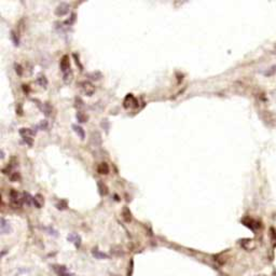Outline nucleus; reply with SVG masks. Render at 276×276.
<instances>
[{
    "mask_svg": "<svg viewBox=\"0 0 276 276\" xmlns=\"http://www.w3.org/2000/svg\"><path fill=\"white\" fill-rule=\"evenodd\" d=\"M90 77H91L92 80H99V79L101 78V72H96V73L93 72V73L90 75Z\"/></svg>",
    "mask_w": 276,
    "mask_h": 276,
    "instance_id": "nucleus-24",
    "label": "nucleus"
},
{
    "mask_svg": "<svg viewBox=\"0 0 276 276\" xmlns=\"http://www.w3.org/2000/svg\"><path fill=\"white\" fill-rule=\"evenodd\" d=\"M69 10H70V6L66 2H62L61 5L57 6V8L55 9V14L57 16H64L68 13Z\"/></svg>",
    "mask_w": 276,
    "mask_h": 276,
    "instance_id": "nucleus-5",
    "label": "nucleus"
},
{
    "mask_svg": "<svg viewBox=\"0 0 276 276\" xmlns=\"http://www.w3.org/2000/svg\"><path fill=\"white\" fill-rule=\"evenodd\" d=\"M22 200H23V203L27 204V205H30V204L32 203L34 197H31V196L29 195V193H27V192H24V193L22 194Z\"/></svg>",
    "mask_w": 276,
    "mask_h": 276,
    "instance_id": "nucleus-20",
    "label": "nucleus"
},
{
    "mask_svg": "<svg viewBox=\"0 0 276 276\" xmlns=\"http://www.w3.org/2000/svg\"><path fill=\"white\" fill-rule=\"evenodd\" d=\"M61 70L63 71V73L67 72L68 70H70V63H69V56L68 55H64V56L61 58Z\"/></svg>",
    "mask_w": 276,
    "mask_h": 276,
    "instance_id": "nucleus-6",
    "label": "nucleus"
},
{
    "mask_svg": "<svg viewBox=\"0 0 276 276\" xmlns=\"http://www.w3.org/2000/svg\"><path fill=\"white\" fill-rule=\"evenodd\" d=\"M92 255L95 257V259H99V260H103V259H108V258H109V256H108L107 253L101 252V251H99L98 249H96V248H94L93 250H92Z\"/></svg>",
    "mask_w": 276,
    "mask_h": 276,
    "instance_id": "nucleus-11",
    "label": "nucleus"
},
{
    "mask_svg": "<svg viewBox=\"0 0 276 276\" xmlns=\"http://www.w3.org/2000/svg\"><path fill=\"white\" fill-rule=\"evenodd\" d=\"M90 144L95 148H99L101 146V135L99 132H92L90 137Z\"/></svg>",
    "mask_w": 276,
    "mask_h": 276,
    "instance_id": "nucleus-3",
    "label": "nucleus"
},
{
    "mask_svg": "<svg viewBox=\"0 0 276 276\" xmlns=\"http://www.w3.org/2000/svg\"><path fill=\"white\" fill-rule=\"evenodd\" d=\"M15 71L18 75H23V69H22L21 65L20 64H15Z\"/></svg>",
    "mask_w": 276,
    "mask_h": 276,
    "instance_id": "nucleus-27",
    "label": "nucleus"
},
{
    "mask_svg": "<svg viewBox=\"0 0 276 276\" xmlns=\"http://www.w3.org/2000/svg\"><path fill=\"white\" fill-rule=\"evenodd\" d=\"M73 57H75V63H77V65H79V67H80V68L82 69V65L80 64V61H79V57L77 56V54H73Z\"/></svg>",
    "mask_w": 276,
    "mask_h": 276,
    "instance_id": "nucleus-31",
    "label": "nucleus"
},
{
    "mask_svg": "<svg viewBox=\"0 0 276 276\" xmlns=\"http://www.w3.org/2000/svg\"><path fill=\"white\" fill-rule=\"evenodd\" d=\"M98 173L101 174V175H107L109 173V166L106 162H103L101 164L98 165V168H97Z\"/></svg>",
    "mask_w": 276,
    "mask_h": 276,
    "instance_id": "nucleus-14",
    "label": "nucleus"
},
{
    "mask_svg": "<svg viewBox=\"0 0 276 276\" xmlns=\"http://www.w3.org/2000/svg\"><path fill=\"white\" fill-rule=\"evenodd\" d=\"M75 107L78 108V111H81V109L84 108V103H83V101L80 97H75Z\"/></svg>",
    "mask_w": 276,
    "mask_h": 276,
    "instance_id": "nucleus-22",
    "label": "nucleus"
},
{
    "mask_svg": "<svg viewBox=\"0 0 276 276\" xmlns=\"http://www.w3.org/2000/svg\"><path fill=\"white\" fill-rule=\"evenodd\" d=\"M10 178H11L12 181L20 180V178H21V177H20V173H18V171H14V173H12L11 175H10Z\"/></svg>",
    "mask_w": 276,
    "mask_h": 276,
    "instance_id": "nucleus-23",
    "label": "nucleus"
},
{
    "mask_svg": "<svg viewBox=\"0 0 276 276\" xmlns=\"http://www.w3.org/2000/svg\"><path fill=\"white\" fill-rule=\"evenodd\" d=\"M20 134H21V136L23 137V138H28V137L31 138V137L34 136L35 132H32L30 128H21V130H20Z\"/></svg>",
    "mask_w": 276,
    "mask_h": 276,
    "instance_id": "nucleus-15",
    "label": "nucleus"
},
{
    "mask_svg": "<svg viewBox=\"0 0 276 276\" xmlns=\"http://www.w3.org/2000/svg\"><path fill=\"white\" fill-rule=\"evenodd\" d=\"M72 79H73V73H72V70H71V69L67 71V72L63 73V81H64L66 84H70Z\"/></svg>",
    "mask_w": 276,
    "mask_h": 276,
    "instance_id": "nucleus-13",
    "label": "nucleus"
},
{
    "mask_svg": "<svg viewBox=\"0 0 276 276\" xmlns=\"http://www.w3.org/2000/svg\"><path fill=\"white\" fill-rule=\"evenodd\" d=\"M37 82H38V84L40 85V86L46 87V85H48V79L46 78V75H40L38 78H37Z\"/></svg>",
    "mask_w": 276,
    "mask_h": 276,
    "instance_id": "nucleus-19",
    "label": "nucleus"
},
{
    "mask_svg": "<svg viewBox=\"0 0 276 276\" xmlns=\"http://www.w3.org/2000/svg\"><path fill=\"white\" fill-rule=\"evenodd\" d=\"M56 206H57V208H58V209H66V208H67V202L63 200V201H61Z\"/></svg>",
    "mask_w": 276,
    "mask_h": 276,
    "instance_id": "nucleus-25",
    "label": "nucleus"
},
{
    "mask_svg": "<svg viewBox=\"0 0 276 276\" xmlns=\"http://www.w3.org/2000/svg\"><path fill=\"white\" fill-rule=\"evenodd\" d=\"M38 127H40L41 130H46L48 128V122H46V120H42L40 122V124L38 125Z\"/></svg>",
    "mask_w": 276,
    "mask_h": 276,
    "instance_id": "nucleus-26",
    "label": "nucleus"
},
{
    "mask_svg": "<svg viewBox=\"0 0 276 276\" xmlns=\"http://www.w3.org/2000/svg\"><path fill=\"white\" fill-rule=\"evenodd\" d=\"M77 120L79 122H81V123H85V122H87V120H89V116H87L83 111H78L77 112Z\"/></svg>",
    "mask_w": 276,
    "mask_h": 276,
    "instance_id": "nucleus-18",
    "label": "nucleus"
},
{
    "mask_svg": "<svg viewBox=\"0 0 276 276\" xmlns=\"http://www.w3.org/2000/svg\"><path fill=\"white\" fill-rule=\"evenodd\" d=\"M12 38H13V41L15 46H18V38H16V35L14 31H12Z\"/></svg>",
    "mask_w": 276,
    "mask_h": 276,
    "instance_id": "nucleus-29",
    "label": "nucleus"
},
{
    "mask_svg": "<svg viewBox=\"0 0 276 276\" xmlns=\"http://www.w3.org/2000/svg\"><path fill=\"white\" fill-rule=\"evenodd\" d=\"M72 128H73V131H75V134L78 135V136L80 137L81 139H85V133H84V130H83L82 127H81V126H79V125H77V124H73L72 125Z\"/></svg>",
    "mask_w": 276,
    "mask_h": 276,
    "instance_id": "nucleus-12",
    "label": "nucleus"
},
{
    "mask_svg": "<svg viewBox=\"0 0 276 276\" xmlns=\"http://www.w3.org/2000/svg\"><path fill=\"white\" fill-rule=\"evenodd\" d=\"M0 229H1V233L2 234H8V233L11 232V228H10V224L5 218H1V224H0Z\"/></svg>",
    "mask_w": 276,
    "mask_h": 276,
    "instance_id": "nucleus-10",
    "label": "nucleus"
},
{
    "mask_svg": "<svg viewBox=\"0 0 276 276\" xmlns=\"http://www.w3.org/2000/svg\"><path fill=\"white\" fill-rule=\"evenodd\" d=\"M32 204H34L37 208H41L44 204L43 196H42L41 194H37V195L34 197V200H32Z\"/></svg>",
    "mask_w": 276,
    "mask_h": 276,
    "instance_id": "nucleus-9",
    "label": "nucleus"
},
{
    "mask_svg": "<svg viewBox=\"0 0 276 276\" xmlns=\"http://www.w3.org/2000/svg\"><path fill=\"white\" fill-rule=\"evenodd\" d=\"M16 113H18L20 116L23 113V109H22V105H21V104H18L17 107H16Z\"/></svg>",
    "mask_w": 276,
    "mask_h": 276,
    "instance_id": "nucleus-30",
    "label": "nucleus"
},
{
    "mask_svg": "<svg viewBox=\"0 0 276 276\" xmlns=\"http://www.w3.org/2000/svg\"><path fill=\"white\" fill-rule=\"evenodd\" d=\"M122 216H123L124 220H125L126 222L132 221V212H131V210L128 209L127 207L123 208V210H122Z\"/></svg>",
    "mask_w": 276,
    "mask_h": 276,
    "instance_id": "nucleus-17",
    "label": "nucleus"
},
{
    "mask_svg": "<svg viewBox=\"0 0 276 276\" xmlns=\"http://www.w3.org/2000/svg\"><path fill=\"white\" fill-rule=\"evenodd\" d=\"M42 111H43V113L46 114V116H49L51 114V112H52V107L50 106V104L49 103H44L43 105H42L41 107Z\"/></svg>",
    "mask_w": 276,
    "mask_h": 276,
    "instance_id": "nucleus-21",
    "label": "nucleus"
},
{
    "mask_svg": "<svg viewBox=\"0 0 276 276\" xmlns=\"http://www.w3.org/2000/svg\"><path fill=\"white\" fill-rule=\"evenodd\" d=\"M123 106L124 108L128 109V108H136L138 106V101H137L136 98L133 96V94H127L123 101Z\"/></svg>",
    "mask_w": 276,
    "mask_h": 276,
    "instance_id": "nucleus-4",
    "label": "nucleus"
},
{
    "mask_svg": "<svg viewBox=\"0 0 276 276\" xmlns=\"http://www.w3.org/2000/svg\"><path fill=\"white\" fill-rule=\"evenodd\" d=\"M75 14H71L70 18H68V20H67V21L65 22V23H66L67 25H71V24H72L73 22H75Z\"/></svg>",
    "mask_w": 276,
    "mask_h": 276,
    "instance_id": "nucleus-28",
    "label": "nucleus"
},
{
    "mask_svg": "<svg viewBox=\"0 0 276 276\" xmlns=\"http://www.w3.org/2000/svg\"><path fill=\"white\" fill-rule=\"evenodd\" d=\"M53 269H54V271L56 272L58 276H73V274L69 273L64 265H54Z\"/></svg>",
    "mask_w": 276,
    "mask_h": 276,
    "instance_id": "nucleus-8",
    "label": "nucleus"
},
{
    "mask_svg": "<svg viewBox=\"0 0 276 276\" xmlns=\"http://www.w3.org/2000/svg\"><path fill=\"white\" fill-rule=\"evenodd\" d=\"M97 187H98V190H99L101 195H107L108 194V188H107V186L103 182V181H101V180L98 181Z\"/></svg>",
    "mask_w": 276,
    "mask_h": 276,
    "instance_id": "nucleus-16",
    "label": "nucleus"
},
{
    "mask_svg": "<svg viewBox=\"0 0 276 276\" xmlns=\"http://www.w3.org/2000/svg\"><path fill=\"white\" fill-rule=\"evenodd\" d=\"M10 199H11V203L12 205L14 206L15 208H20L22 206V197H20V194H18L17 191H15L14 189H12L10 191Z\"/></svg>",
    "mask_w": 276,
    "mask_h": 276,
    "instance_id": "nucleus-2",
    "label": "nucleus"
},
{
    "mask_svg": "<svg viewBox=\"0 0 276 276\" xmlns=\"http://www.w3.org/2000/svg\"><path fill=\"white\" fill-rule=\"evenodd\" d=\"M80 90L84 95L92 96L95 93V86L90 81H83L80 83Z\"/></svg>",
    "mask_w": 276,
    "mask_h": 276,
    "instance_id": "nucleus-1",
    "label": "nucleus"
},
{
    "mask_svg": "<svg viewBox=\"0 0 276 276\" xmlns=\"http://www.w3.org/2000/svg\"><path fill=\"white\" fill-rule=\"evenodd\" d=\"M67 240L69 241V242H71L73 245H75L77 248H79L81 245V237H80V235L77 234V233H70V234L67 236Z\"/></svg>",
    "mask_w": 276,
    "mask_h": 276,
    "instance_id": "nucleus-7",
    "label": "nucleus"
},
{
    "mask_svg": "<svg viewBox=\"0 0 276 276\" xmlns=\"http://www.w3.org/2000/svg\"><path fill=\"white\" fill-rule=\"evenodd\" d=\"M23 86H24V91L27 92V93H28V92H29V89H28V85H23Z\"/></svg>",
    "mask_w": 276,
    "mask_h": 276,
    "instance_id": "nucleus-32",
    "label": "nucleus"
}]
</instances>
